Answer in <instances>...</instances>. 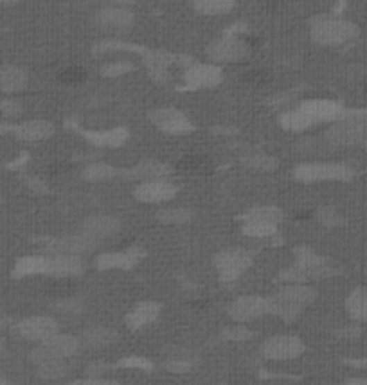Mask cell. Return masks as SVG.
Returning <instances> with one entry per match:
<instances>
[{"label":"cell","instance_id":"7bdbcfd3","mask_svg":"<svg viewBox=\"0 0 367 385\" xmlns=\"http://www.w3.org/2000/svg\"><path fill=\"white\" fill-rule=\"evenodd\" d=\"M24 112L22 103L17 101V99L6 98L0 99V117H6V119H17L20 117Z\"/></svg>","mask_w":367,"mask_h":385},{"label":"cell","instance_id":"74e56055","mask_svg":"<svg viewBox=\"0 0 367 385\" xmlns=\"http://www.w3.org/2000/svg\"><path fill=\"white\" fill-rule=\"evenodd\" d=\"M234 2L232 0H198L196 9L204 15H221L232 9Z\"/></svg>","mask_w":367,"mask_h":385},{"label":"cell","instance_id":"4fadbf2b","mask_svg":"<svg viewBox=\"0 0 367 385\" xmlns=\"http://www.w3.org/2000/svg\"><path fill=\"white\" fill-rule=\"evenodd\" d=\"M144 257V250L139 247H130L126 250L103 253L94 259V266L98 271H132Z\"/></svg>","mask_w":367,"mask_h":385},{"label":"cell","instance_id":"4316f807","mask_svg":"<svg viewBox=\"0 0 367 385\" xmlns=\"http://www.w3.org/2000/svg\"><path fill=\"white\" fill-rule=\"evenodd\" d=\"M121 173H123V169L115 168L108 162H103V160H96V162L85 166L81 177L87 182H106L115 177H121Z\"/></svg>","mask_w":367,"mask_h":385},{"label":"cell","instance_id":"f907efd6","mask_svg":"<svg viewBox=\"0 0 367 385\" xmlns=\"http://www.w3.org/2000/svg\"><path fill=\"white\" fill-rule=\"evenodd\" d=\"M13 2H18V0H0V4H13Z\"/></svg>","mask_w":367,"mask_h":385},{"label":"cell","instance_id":"484cf974","mask_svg":"<svg viewBox=\"0 0 367 385\" xmlns=\"http://www.w3.org/2000/svg\"><path fill=\"white\" fill-rule=\"evenodd\" d=\"M85 137L89 139L92 144L96 146H106V148H119L123 146L124 142L128 141L130 132L123 126H117V128L105 130V132H85Z\"/></svg>","mask_w":367,"mask_h":385},{"label":"cell","instance_id":"8992f818","mask_svg":"<svg viewBox=\"0 0 367 385\" xmlns=\"http://www.w3.org/2000/svg\"><path fill=\"white\" fill-rule=\"evenodd\" d=\"M306 351V344L297 335H274L268 336L262 344L263 359L283 362V360L299 359Z\"/></svg>","mask_w":367,"mask_h":385},{"label":"cell","instance_id":"7c38bea8","mask_svg":"<svg viewBox=\"0 0 367 385\" xmlns=\"http://www.w3.org/2000/svg\"><path fill=\"white\" fill-rule=\"evenodd\" d=\"M178 187L169 178H159V180L139 182L133 189L135 200L142 204H164L177 196Z\"/></svg>","mask_w":367,"mask_h":385},{"label":"cell","instance_id":"836d02e7","mask_svg":"<svg viewBox=\"0 0 367 385\" xmlns=\"http://www.w3.org/2000/svg\"><path fill=\"white\" fill-rule=\"evenodd\" d=\"M244 220H259L268 221V223H281L284 220L283 209L278 205H257L244 214Z\"/></svg>","mask_w":367,"mask_h":385},{"label":"cell","instance_id":"db71d44e","mask_svg":"<svg viewBox=\"0 0 367 385\" xmlns=\"http://www.w3.org/2000/svg\"><path fill=\"white\" fill-rule=\"evenodd\" d=\"M117 2H121V4H130L132 0H117Z\"/></svg>","mask_w":367,"mask_h":385},{"label":"cell","instance_id":"52a82bcc","mask_svg":"<svg viewBox=\"0 0 367 385\" xmlns=\"http://www.w3.org/2000/svg\"><path fill=\"white\" fill-rule=\"evenodd\" d=\"M293 265L299 266L301 271L306 272L308 279H326L332 277L336 274L335 266L330 263V259L321 254H317L314 248L306 247V245H299V247L293 248Z\"/></svg>","mask_w":367,"mask_h":385},{"label":"cell","instance_id":"5bb4252c","mask_svg":"<svg viewBox=\"0 0 367 385\" xmlns=\"http://www.w3.org/2000/svg\"><path fill=\"white\" fill-rule=\"evenodd\" d=\"M223 81V71L216 63H193L184 72V83L189 89H214Z\"/></svg>","mask_w":367,"mask_h":385},{"label":"cell","instance_id":"f1b7e54d","mask_svg":"<svg viewBox=\"0 0 367 385\" xmlns=\"http://www.w3.org/2000/svg\"><path fill=\"white\" fill-rule=\"evenodd\" d=\"M45 344L51 345L60 357H63V359H71V357L78 354V351H80L81 345H83L81 344V339L62 332H58L56 335L51 336Z\"/></svg>","mask_w":367,"mask_h":385},{"label":"cell","instance_id":"816d5d0a","mask_svg":"<svg viewBox=\"0 0 367 385\" xmlns=\"http://www.w3.org/2000/svg\"><path fill=\"white\" fill-rule=\"evenodd\" d=\"M6 350V342L2 341V339H0V353H2V351Z\"/></svg>","mask_w":367,"mask_h":385},{"label":"cell","instance_id":"d590c367","mask_svg":"<svg viewBox=\"0 0 367 385\" xmlns=\"http://www.w3.org/2000/svg\"><path fill=\"white\" fill-rule=\"evenodd\" d=\"M53 310L58 315H63V317H78L85 311V305L83 301L76 299V297H62L54 302Z\"/></svg>","mask_w":367,"mask_h":385},{"label":"cell","instance_id":"8fae6325","mask_svg":"<svg viewBox=\"0 0 367 385\" xmlns=\"http://www.w3.org/2000/svg\"><path fill=\"white\" fill-rule=\"evenodd\" d=\"M297 108L310 119L314 126L321 123H335V121L341 119L345 112V108L342 107L341 103L332 101V99H306V101L299 103Z\"/></svg>","mask_w":367,"mask_h":385},{"label":"cell","instance_id":"ab89813d","mask_svg":"<svg viewBox=\"0 0 367 385\" xmlns=\"http://www.w3.org/2000/svg\"><path fill=\"white\" fill-rule=\"evenodd\" d=\"M317 220L323 227L327 229H333V227H341L344 223V218L342 214L336 211L335 207H330V205H324L317 211Z\"/></svg>","mask_w":367,"mask_h":385},{"label":"cell","instance_id":"c3c4849f","mask_svg":"<svg viewBox=\"0 0 367 385\" xmlns=\"http://www.w3.org/2000/svg\"><path fill=\"white\" fill-rule=\"evenodd\" d=\"M26 184L29 187H31L33 191H36V193H44L45 191V184L40 180V178L36 177H26Z\"/></svg>","mask_w":367,"mask_h":385},{"label":"cell","instance_id":"ba28073f","mask_svg":"<svg viewBox=\"0 0 367 385\" xmlns=\"http://www.w3.org/2000/svg\"><path fill=\"white\" fill-rule=\"evenodd\" d=\"M150 121L155 128L168 135H187L195 132V124L184 112L173 107L155 108L150 112Z\"/></svg>","mask_w":367,"mask_h":385},{"label":"cell","instance_id":"d6a6232c","mask_svg":"<svg viewBox=\"0 0 367 385\" xmlns=\"http://www.w3.org/2000/svg\"><path fill=\"white\" fill-rule=\"evenodd\" d=\"M155 216L164 225H186L193 220V213L186 207H162Z\"/></svg>","mask_w":367,"mask_h":385},{"label":"cell","instance_id":"6da1fadb","mask_svg":"<svg viewBox=\"0 0 367 385\" xmlns=\"http://www.w3.org/2000/svg\"><path fill=\"white\" fill-rule=\"evenodd\" d=\"M330 148H348L367 141V110H345L341 119L324 132Z\"/></svg>","mask_w":367,"mask_h":385},{"label":"cell","instance_id":"603a6c76","mask_svg":"<svg viewBox=\"0 0 367 385\" xmlns=\"http://www.w3.org/2000/svg\"><path fill=\"white\" fill-rule=\"evenodd\" d=\"M81 344L90 350H101L119 341V332L108 326H92L81 333Z\"/></svg>","mask_w":367,"mask_h":385},{"label":"cell","instance_id":"9c48e42d","mask_svg":"<svg viewBox=\"0 0 367 385\" xmlns=\"http://www.w3.org/2000/svg\"><path fill=\"white\" fill-rule=\"evenodd\" d=\"M15 332L26 341L42 344V342H47L51 336L60 332V323L54 319L53 315H31V317H26L20 323H17Z\"/></svg>","mask_w":367,"mask_h":385},{"label":"cell","instance_id":"681fc988","mask_svg":"<svg viewBox=\"0 0 367 385\" xmlns=\"http://www.w3.org/2000/svg\"><path fill=\"white\" fill-rule=\"evenodd\" d=\"M342 385H367V378H350Z\"/></svg>","mask_w":367,"mask_h":385},{"label":"cell","instance_id":"f35d334b","mask_svg":"<svg viewBox=\"0 0 367 385\" xmlns=\"http://www.w3.org/2000/svg\"><path fill=\"white\" fill-rule=\"evenodd\" d=\"M196 360L191 357V354H184V357H171L168 362L164 363V369L169 373H177V375H182V373H189L195 369Z\"/></svg>","mask_w":367,"mask_h":385},{"label":"cell","instance_id":"7dc6e473","mask_svg":"<svg viewBox=\"0 0 367 385\" xmlns=\"http://www.w3.org/2000/svg\"><path fill=\"white\" fill-rule=\"evenodd\" d=\"M62 385H121L119 382L115 380H106V378H85V380H74V382H69V384H62Z\"/></svg>","mask_w":367,"mask_h":385},{"label":"cell","instance_id":"8d00e7d4","mask_svg":"<svg viewBox=\"0 0 367 385\" xmlns=\"http://www.w3.org/2000/svg\"><path fill=\"white\" fill-rule=\"evenodd\" d=\"M101 22L112 27H128L133 22V17L126 9H108L101 13Z\"/></svg>","mask_w":367,"mask_h":385},{"label":"cell","instance_id":"ffe728a7","mask_svg":"<svg viewBox=\"0 0 367 385\" xmlns=\"http://www.w3.org/2000/svg\"><path fill=\"white\" fill-rule=\"evenodd\" d=\"M56 132L54 123L47 119H29L13 126V135L24 142H40L51 139Z\"/></svg>","mask_w":367,"mask_h":385},{"label":"cell","instance_id":"60d3db41","mask_svg":"<svg viewBox=\"0 0 367 385\" xmlns=\"http://www.w3.org/2000/svg\"><path fill=\"white\" fill-rule=\"evenodd\" d=\"M278 281L283 284H297V283H308L310 279L306 275L305 271H301L299 266L296 265H290L287 268L278 274Z\"/></svg>","mask_w":367,"mask_h":385},{"label":"cell","instance_id":"d4e9b609","mask_svg":"<svg viewBox=\"0 0 367 385\" xmlns=\"http://www.w3.org/2000/svg\"><path fill=\"white\" fill-rule=\"evenodd\" d=\"M40 274H47V256H40V254L18 257L13 266V277L17 279Z\"/></svg>","mask_w":367,"mask_h":385},{"label":"cell","instance_id":"3957f363","mask_svg":"<svg viewBox=\"0 0 367 385\" xmlns=\"http://www.w3.org/2000/svg\"><path fill=\"white\" fill-rule=\"evenodd\" d=\"M359 35V29L355 24L344 18H321L311 27V40L324 47H335L345 42L353 40Z\"/></svg>","mask_w":367,"mask_h":385},{"label":"cell","instance_id":"ee69618b","mask_svg":"<svg viewBox=\"0 0 367 385\" xmlns=\"http://www.w3.org/2000/svg\"><path fill=\"white\" fill-rule=\"evenodd\" d=\"M133 71H135V65H133V63L119 60V62L108 63V65L103 67V76H106V78H119V76L130 74V72Z\"/></svg>","mask_w":367,"mask_h":385},{"label":"cell","instance_id":"1f68e13d","mask_svg":"<svg viewBox=\"0 0 367 385\" xmlns=\"http://www.w3.org/2000/svg\"><path fill=\"white\" fill-rule=\"evenodd\" d=\"M278 223H268V221L259 220H244V225H241V232L254 239L272 238V236L278 234Z\"/></svg>","mask_w":367,"mask_h":385},{"label":"cell","instance_id":"b9f144b4","mask_svg":"<svg viewBox=\"0 0 367 385\" xmlns=\"http://www.w3.org/2000/svg\"><path fill=\"white\" fill-rule=\"evenodd\" d=\"M254 333L245 326V324H238L236 326H229L221 332V339L223 341H230V342H244L248 341V339H253Z\"/></svg>","mask_w":367,"mask_h":385},{"label":"cell","instance_id":"f5cc1de1","mask_svg":"<svg viewBox=\"0 0 367 385\" xmlns=\"http://www.w3.org/2000/svg\"><path fill=\"white\" fill-rule=\"evenodd\" d=\"M0 385H11V384H9V382H6L4 378H0Z\"/></svg>","mask_w":367,"mask_h":385},{"label":"cell","instance_id":"30bf717a","mask_svg":"<svg viewBox=\"0 0 367 385\" xmlns=\"http://www.w3.org/2000/svg\"><path fill=\"white\" fill-rule=\"evenodd\" d=\"M270 301L268 297L262 296H241L230 302L229 317L238 324H247L262 319L268 315Z\"/></svg>","mask_w":367,"mask_h":385},{"label":"cell","instance_id":"e575fe53","mask_svg":"<svg viewBox=\"0 0 367 385\" xmlns=\"http://www.w3.org/2000/svg\"><path fill=\"white\" fill-rule=\"evenodd\" d=\"M279 124H281L284 130H288V132H305V130L314 126V124L310 123V119H308L297 107L293 108V110H288L284 112V114H281Z\"/></svg>","mask_w":367,"mask_h":385},{"label":"cell","instance_id":"d6986e66","mask_svg":"<svg viewBox=\"0 0 367 385\" xmlns=\"http://www.w3.org/2000/svg\"><path fill=\"white\" fill-rule=\"evenodd\" d=\"M160 314H162V306L157 301H141L126 314L124 323H126L128 330L139 332V330L146 328L150 324L157 323Z\"/></svg>","mask_w":367,"mask_h":385},{"label":"cell","instance_id":"5b68a950","mask_svg":"<svg viewBox=\"0 0 367 385\" xmlns=\"http://www.w3.org/2000/svg\"><path fill=\"white\" fill-rule=\"evenodd\" d=\"M29 362L35 366L38 377L44 380H62L69 375V363L67 359L60 357L56 351L45 342L38 344L29 353Z\"/></svg>","mask_w":367,"mask_h":385},{"label":"cell","instance_id":"ac0fdd59","mask_svg":"<svg viewBox=\"0 0 367 385\" xmlns=\"http://www.w3.org/2000/svg\"><path fill=\"white\" fill-rule=\"evenodd\" d=\"M247 45L238 38H223L218 40L207 49L209 58L212 63H236L241 62L247 56Z\"/></svg>","mask_w":367,"mask_h":385},{"label":"cell","instance_id":"4dcf8cb0","mask_svg":"<svg viewBox=\"0 0 367 385\" xmlns=\"http://www.w3.org/2000/svg\"><path fill=\"white\" fill-rule=\"evenodd\" d=\"M268 301H270L268 315H275V317H279V319L284 320V323H293L302 311L301 306L293 305V302L290 301H284V299H281V297L278 296L268 297Z\"/></svg>","mask_w":367,"mask_h":385},{"label":"cell","instance_id":"f6af8a7d","mask_svg":"<svg viewBox=\"0 0 367 385\" xmlns=\"http://www.w3.org/2000/svg\"><path fill=\"white\" fill-rule=\"evenodd\" d=\"M121 368H130V369H142V371H150L153 366H151L150 360L142 359V357H128L119 362Z\"/></svg>","mask_w":367,"mask_h":385},{"label":"cell","instance_id":"83f0119b","mask_svg":"<svg viewBox=\"0 0 367 385\" xmlns=\"http://www.w3.org/2000/svg\"><path fill=\"white\" fill-rule=\"evenodd\" d=\"M345 311L355 323H367V290L355 288L350 296L345 297Z\"/></svg>","mask_w":367,"mask_h":385},{"label":"cell","instance_id":"e0dca14e","mask_svg":"<svg viewBox=\"0 0 367 385\" xmlns=\"http://www.w3.org/2000/svg\"><path fill=\"white\" fill-rule=\"evenodd\" d=\"M121 230V221L115 216H108V214H92L87 216L81 221V230L85 236L92 238L94 241H101V239L112 238Z\"/></svg>","mask_w":367,"mask_h":385},{"label":"cell","instance_id":"9a60e30c","mask_svg":"<svg viewBox=\"0 0 367 385\" xmlns=\"http://www.w3.org/2000/svg\"><path fill=\"white\" fill-rule=\"evenodd\" d=\"M98 247V241L85 236L83 232L71 236H62V238L51 239L45 245V250L49 254H72V256H83V254L92 253Z\"/></svg>","mask_w":367,"mask_h":385},{"label":"cell","instance_id":"cb8c5ba5","mask_svg":"<svg viewBox=\"0 0 367 385\" xmlns=\"http://www.w3.org/2000/svg\"><path fill=\"white\" fill-rule=\"evenodd\" d=\"M278 297L284 299V301H290L293 305L305 306L311 305V302L317 299V288H314L308 283H297V284H283L279 288V292L275 293Z\"/></svg>","mask_w":367,"mask_h":385},{"label":"cell","instance_id":"7a4b0ae2","mask_svg":"<svg viewBox=\"0 0 367 385\" xmlns=\"http://www.w3.org/2000/svg\"><path fill=\"white\" fill-rule=\"evenodd\" d=\"M293 177L302 184L315 182H350L355 177V169L342 162L332 160H310L293 168Z\"/></svg>","mask_w":367,"mask_h":385},{"label":"cell","instance_id":"bcb514c9","mask_svg":"<svg viewBox=\"0 0 367 385\" xmlns=\"http://www.w3.org/2000/svg\"><path fill=\"white\" fill-rule=\"evenodd\" d=\"M335 335L341 336V339H344V341H355V339H359V336L362 335V328H360L359 324L342 326L341 330H336Z\"/></svg>","mask_w":367,"mask_h":385},{"label":"cell","instance_id":"44dd1931","mask_svg":"<svg viewBox=\"0 0 367 385\" xmlns=\"http://www.w3.org/2000/svg\"><path fill=\"white\" fill-rule=\"evenodd\" d=\"M169 175H171V168L168 164H162V162H155V160H144V162H139L132 168L123 169V173H121V177L135 182L169 178Z\"/></svg>","mask_w":367,"mask_h":385},{"label":"cell","instance_id":"2e32d148","mask_svg":"<svg viewBox=\"0 0 367 385\" xmlns=\"http://www.w3.org/2000/svg\"><path fill=\"white\" fill-rule=\"evenodd\" d=\"M87 268L83 256H72V254H49L47 256V274L53 277H78Z\"/></svg>","mask_w":367,"mask_h":385},{"label":"cell","instance_id":"7402d4cb","mask_svg":"<svg viewBox=\"0 0 367 385\" xmlns=\"http://www.w3.org/2000/svg\"><path fill=\"white\" fill-rule=\"evenodd\" d=\"M27 72L22 67L17 65H2L0 67V92L4 94H18L27 87Z\"/></svg>","mask_w":367,"mask_h":385},{"label":"cell","instance_id":"f546056e","mask_svg":"<svg viewBox=\"0 0 367 385\" xmlns=\"http://www.w3.org/2000/svg\"><path fill=\"white\" fill-rule=\"evenodd\" d=\"M241 164L245 168L253 169V171L270 173L278 169L279 160L274 155H268V153H263V151H250V153L241 157Z\"/></svg>","mask_w":367,"mask_h":385},{"label":"cell","instance_id":"277c9868","mask_svg":"<svg viewBox=\"0 0 367 385\" xmlns=\"http://www.w3.org/2000/svg\"><path fill=\"white\" fill-rule=\"evenodd\" d=\"M253 253L241 247L223 248L214 256V266L220 275V281L225 284L236 283L253 266Z\"/></svg>","mask_w":367,"mask_h":385}]
</instances>
